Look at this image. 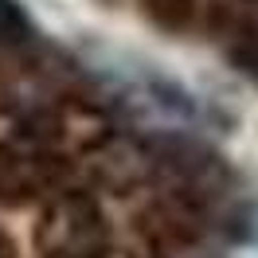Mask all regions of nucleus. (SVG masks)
<instances>
[{"mask_svg": "<svg viewBox=\"0 0 258 258\" xmlns=\"http://www.w3.org/2000/svg\"><path fill=\"white\" fill-rule=\"evenodd\" d=\"M35 258H113V223L86 188H59L39 204L32 231Z\"/></svg>", "mask_w": 258, "mask_h": 258, "instance_id": "1", "label": "nucleus"}, {"mask_svg": "<svg viewBox=\"0 0 258 258\" xmlns=\"http://www.w3.org/2000/svg\"><path fill=\"white\" fill-rule=\"evenodd\" d=\"M145 16L161 24L164 32H188L200 20V4L196 0H145Z\"/></svg>", "mask_w": 258, "mask_h": 258, "instance_id": "3", "label": "nucleus"}, {"mask_svg": "<svg viewBox=\"0 0 258 258\" xmlns=\"http://www.w3.org/2000/svg\"><path fill=\"white\" fill-rule=\"evenodd\" d=\"M28 39V20L12 0H0V47H12Z\"/></svg>", "mask_w": 258, "mask_h": 258, "instance_id": "4", "label": "nucleus"}, {"mask_svg": "<svg viewBox=\"0 0 258 258\" xmlns=\"http://www.w3.org/2000/svg\"><path fill=\"white\" fill-rule=\"evenodd\" d=\"M63 172L67 164L59 141L16 125L0 137V211L43 204L51 192H59Z\"/></svg>", "mask_w": 258, "mask_h": 258, "instance_id": "2", "label": "nucleus"}, {"mask_svg": "<svg viewBox=\"0 0 258 258\" xmlns=\"http://www.w3.org/2000/svg\"><path fill=\"white\" fill-rule=\"evenodd\" d=\"M0 258H20V250H16V239L0 227Z\"/></svg>", "mask_w": 258, "mask_h": 258, "instance_id": "5", "label": "nucleus"}]
</instances>
